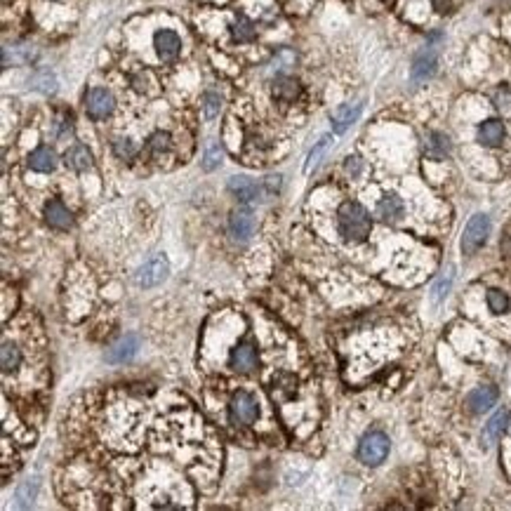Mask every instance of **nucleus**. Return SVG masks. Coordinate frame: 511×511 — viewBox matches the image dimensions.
<instances>
[{"mask_svg":"<svg viewBox=\"0 0 511 511\" xmlns=\"http://www.w3.org/2000/svg\"><path fill=\"white\" fill-rule=\"evenodd\" d=\"M504 135H507L504 123L497 118L483 120V123L479 125V142L483 146H499L504 142Z\"/></svg>","mask_w":511,"mask_h":511,"instance_id":"obj_15","label":"nucleus"},{"mask_svg":"<svg viewBox=\"0 0 511 511\" xmlns=\"http://www.w3.org/2000/svg\"><path fill=\"white\" fill-rule=\"evenodd\" d=\"M139 351V337L135 335H125L123 340L118 344H113L111 349L106 351V360L108 363H125V360H130L132 356Z\"/></svg>","mask_w":511,"mask_h":511,"instance_id":"obj_12","label":"nucleus"},{"mask_svg":"<svg viewBox=\"0 0 511 511\" xmlns=\"http://www.w3.org/2000/svg\"><path fill=\"white\" fill-rule=\"evenodd\" d=\"M450 285H452V269H447V273L441 276L438 283H436V288H434V302L443 300V297L447 295V290H450Z\"/></svg>","mask_w":511,"mask_h":511,"instance_id":"obj_31","label":"nucleus"},{"mask_svg":"<svg viewBox=\"0 0 511 511\" xmlns=\"http://www.w3.org/2000/svg\"><path fill=\"white\" fill-rule=\"evenodd\" d=\"M507 412L504 410H499L495 417H492L490 422L485 424V429H483V434H481V443H483L485 447H490L492 443H497V438L502 436V432L507 429Z\"/></svg>","mask_w":511,"mask_h":511,"instance_id":"obj_22","label":"nucleus"},{"mask_svg":"<svg viewBox=\"0 0 511 511\" xmlns=\"http://www.w3.org/2000/svg\"><path fill=\"white\" fill-rule=\"evenodd\" d=\"M488 233H490V220L485 215H474L469 220L467 229H464L462 236V252L464 255H474L485 245Z\"/></svg>","mask_w":511,"mask_h":511,"instance_id":"obj_4","label":"nucleus"},{"mask_svg":"<svg viewBox=\"0 0 511 511\" xmlns=\"http://www.w3.org/2000/svg\"><path fill=\"white\" fill-rule=\"evenodd\" d=\"M436 66H438V57L432 48L422 50L420 55L412 59V68H410V76H412V83H424V80H429L436 73Z\"/></svg>","mask_w":511,"mask_h":511,"instance_id":"obj_11","label":"nucleus"},{"mask_svg":"<svg viewBox=\"0 0 511 511\" xmlns=\"http://www.w3.org/2000/svg\"><path fill=\"white\" fill-rule=\"evenodd\" d=\"M21 363V349L17 347L15 342H3V349H0V365H3V372H15Z\"/></svg>","mask_w":511,"mask_h":511,"instance_id":"obj_23","label":"nucleus"},{"mask_svg":"<svg viewBox=\"0 0 511 511\" xmlns=\"http://www.w3.org/2000/svg\"><path fill=\"white\" fill-rule=\"evenodd\" d=\"M64 163H66V168H68V170H73V172H85V170H90L92 165H95V158H92V153H90V148H88V146L76 144V146H71V148H68V151L64 153Z\"/></svg>","mask_w":511,"mask_h":511,"instance_id":"obj_16","label":"nucleus"},{"mask_svg":"<svg viewBox=\"0 0 511 511\" xmlns=\"http://www.w3.org/2000/svg\"><path fill=\"white\" fill-rule=\"evenodd\" d=\"M260 415V407H257L255 396L248 392H238L233 394L231 403H229V417H231L233 424H240V427H248L257 420Z\"/></svg>","mask_w":511,"mask_h":511,"instance_id":"obj_5","label":"nucleus"},{"mask_svg":"<svg viewBox=\"0 0 511 511\" xmlns=\"http://www.w3.org/2000/svg\"><path fill=\"white\" fill-rule=\"evenodd\" d=\"M264 189H267L269 193H278V189H280V177H278V175H269L267 180H264Z\"/></svg>","mask_w":511,"mask_h":511,"instance_id":"obj_36","label":"nucleus"},{"mask_svg":"<svg viewBox=\"0 0 511 511\" xmlns=\"http://www.w3.org/2000/svg\"><path fill=\"white\" fill-rule=\"evenodd\" d=\"M33 88L43 90V92H55L57 90V83L52 78V73H43V76H36V80H33Z\"/></svg>","mask_w":511,"mask_h":511,"instance_id":"obj_33","label":"nucleus"},{"mask_svg":"<svg viewBox=\"0 0 511 511\" xmlns=\"http://www.w3.org/2000/svg\"><path fill=\"white\" fill-rule=\"evenodd\" d=\"M28 168L36 172H52L57 168V153L50 146H38L36 151L28 156Z\"/></svg>","mask_w":511,"mask_h":511,"instance_id":"obj_17","label":"nucleus"},{"mask_svg":"<svg viewBox=\"0 0 511 511\" xmlns=\"http://www.w3.org/2000/svg\"><path fill=\"white\" fill-rule=\"evenodd\" d=\"M403 212H405V205H403V200H401L398 196H384L380 203H377V215L382 217L384 222H389V224H394V222H398L401 217H403Z\"/></svg>","mask_w":511,"mask_h":511,"instance_id":"obj_19","label":"nucleus"},{"mask_svg":"<svg viewBox=\"0 0 511 511\" xmlns=\"http://www.w3.org/2000/svg\"><path fill=\"white\" fill-rule=\"evenodd\" d=\"M222 158H224L222 146L220 144H210L208 151H205V156H203V170H208V172L217 170L222 165Z\"/></svg>","mask_w":511,"mask_h":511,"instance_id":"obj_28","label":"nucleus"},{"mask_svg":"<svg viewBox=\"0 0 511 511\" xmlns=\"http://www.w3.org/2000/svg\"><path fill=\"white\" fill-rule=\"evenodd\" d=\"M507 432H509V434H511V415H509V417H507Z\"/></svg>","mask_w":511,"mask_h":511,"instance_id":"obj_38","label":"nucleus"},{"mask_svg":"<svg viewBox=\"0 0 511 511\" xmlns=\"http://www.w3.org/2000/svg\"><path fill=\"white\" fill-rule=\"evenodd\" d=\"M146 148L151 153L168 151V148H170V135H168V132H153V135L148 137V142H146Z\"/></svg>","mask_w":511,"mask_h":511,"instance_id":"obj_29","label":"nucleus"},{"mask_svg":"<svg viewBox=\"0 0 511 511\" xmlns=\"http://www.w3.org/2000/svg\"><path fill=\"white\" fill-rule=\"evenodd\" d=\"M229 191H231L240 203H255V200L260 198V186L245 175L231 177V180H229Z\"/></svg>","mask_w":511,"mask_h":511,"instance_id":"obj_13","label":"nucleus"},{"mask_svg":"<svg viewBox=\"0 0 511 511\" xmlns=\"http://www.w3.org/2000/svg\"><path fill=\"white\" fill-rule=\"evenodd\" d=\"M36 490H38V481H36V479L26 481V483L19 488V492H17V499H19V507H28V504L33 502V497H36Z\"/></svg>","mask_w":511,"mask_h":511,"instance_id":"obj_30","label":"nucleus"},{"mask_svg":"<svg viewBox=\"0 0 511 511\" xmlns=\"http://www.w3.org/2000/svg\"><path fill=\"white\" fill-rule=\"evenodd\" d=\"M220 111H222V97L217 95V92H205V97H203V113H205V118L212 120L215 116H220Z\"/></svg>","mask_w":511,"mask_h":511,"instance_id":"obj_25","label":"nucleus"},{"mask_svg":"<svg viewBox=\"0 0 511 511\" xmlns=\"http://www.w3.org/2000/svg\"><path fill=\"white\" fill-rule=\"evenodd\" d=\"M153 48H156V52L163 61H172L182 52V38L175 31H170V28H160L153 36Z\"/></svg>","mask_w":511,"mask_h":511,"instance_id":"obj_8","label":"nucleus"},{"mask_svg":"<svg viewBox=\"0 0 511 511\" xmlns=\"http://www.w3.org/2000/svg\"><path fill=\"white\" fill-rule=\"evenodd\" d=\"M424 153L434 160H441L450 153V139L443 132H429L427 139H424Z\"/></svg>","mask_w":511,"mask_h":511,"instance_id":"obj_18","label":"nucleus"},{"mask_svg":"<svg viewBox=\"0 0 511 511\" xmlns=\"http://www.w3.org/2000/svg\"><path fill=\"white\" fill-rule=\"evenodd\" d=\"M113 153L120 158V160H132L137 156V146L132 139H125V137H118L116 142H113Z\"/></svg>","mask_w":511,"mask_h":511,"instance_id":"obj_26","label":"nucleus"},{"mask_svg":"<svg viewBox=\"0 0 511 511\" xmlns=\"http://www.w3.org/2000/svg\"><path fill=\"white\" fill-rule=\"evenodd\" d=\"M509 104H511V92H509L507 88L497 90V92H495V106H497V108H507Z\"/></svg>","mask_w":511,"mask_h":511,"instance_id":"obj_35","label":"nucleus"},{"mask_svg":"<svg viewBox=\"0 0 511 511\" xmlns=\"http://www.w3.org/2000/svg\"><path fill=\"white\" fill-rule=\"evenodd\" d=\"M497 398H499L497 387H490V384H488V387L474 389V392L467 396V407L472 415H483V412H488L497 403Z\"/></svg>","mask_w":511,"mask_h":511,"instance_id":"obj_9","label":"nucleus"},{"mask_svg":"<svg viewBox=\"0 0 511 511\" xmlns=\"http://www.w3.org/2000/svg\"><path fill=\"white\" fill-rule=\"evenodd\" d=\"M488 307L492 314H504L509 309V297L502 290H488Z\"/></svg>","mask_w":511,"mask_h":511,"instance_id":"obj_27","label":"nucleus"},{"mask_svg":"<svg viewBox=\"0 0 511 511\" xmlns=\"http://www.w3.org/2000/svg\"><path fill=\"white\" fill-rule=\"evenodd\" d=\"M255 24L248 19V17L240 15L236 21H233L231 26V36L233 40H238V43H250V40H255Z\"/></svg>","mask_w":511,"mask_h":511,"instance_id":"obj_24","label":"nucleus"},{"mask_svg":"<svg viewBox=\"0 0 511 511\" xmlns=\"http://www.w3.org/2000/svg\"><path fill=\"white\" fill-rule=\"evenodd\" d=\"M382 3H389V0H382Z\"/></svg>","mask_w":511,"mask_h":511,"instance_id":"obj_39","label":"nucleus"},{"mask_svg":"<svg viewBox=\"0 0 511 511\" xmlns=\"http://www.w3.org/2000/svg\"><path fill=\"white\" fill-rule=\"evenodd\" d=\"M328 144H330V137H323V139L314 146V151L309 153V160H307V165H304V170H311V165L318 163V158L323 156V151L328 148Z\"/></svg>","mask_w":511,"mask_h":511,"instance_id":"obj_32","label":"nucleus"},{"mask_svg":"<svg viewBox=\"0 0 511 511\" xmlns=\"http://www.w3.org/2000/svg\"><path fill=\"white\" fill-rule=\"evenodd\" d=\"M168 273H170L168 257L156 255V257H151V260L144 262L139 269H137L135 283L139 285V288H156V285H160L165 278H168Z\"/></svg>","mask_w":511,"mask_h":511,"instance_id":"obj_3","label":"nucleus"},{"mask_svg":"<svg viewBox=\"0 0 511 511\" xmlns=\"http://www.w3.org/2000/svg\"><path fill=\"white\" fill-rule=\"evenodd\" d=\"M389 436L382 434V432H370L365 434L363 438H360L358 443V459L367 467H377V464H382L384 459L389 455Z\"/></svg>","mask_w":511,"mask_h":511,"instance_id":"obj_2","label":"nucleus"},{"mask_svg":"<svg viewBox=\"0 0 511 511\" xmlns=\"http://www.w3.org/2000/svg\"><path fill=\"white\" fill-rule=\"evenodd\" d=\"M257 231V220L248 208H238L229 217V236L233 238V243H248Z\"/></svg>","mask_w":511,"mask_h":511,"instance_id":"obj_6","label":"nucleus"},{"mask_svg":"<svg viewBox=\"0 0 511 511\" xmlns=\"http://www.w3.org/2000/svg\"><path fill=\"white\" fill-rule=\"evenodd\" d=\"M45 222L57 229V231H68L73 226V215L61 200L52 198L45 203Z\"/></svg>","mask_w":511,"mask_h":511,"instance_id":"obj_10","label":"nucleus"},{"mask_svg":"<svg viewBox=\"0 0 511 511\" xmlns=\"http://www.w3.org/2000/svg\"><path fill=\"white\" fill-rule=\"evenodd\" d=\"M229 363L236 372H252L257 367V349L252 344H240L231 351Z\"/></svg>","mask_w":511,"mask_h":511,"instance_id":"obj_14","label":"nucleus"},{"mask_svg":"<svg viewBox=\"0 0 511 511\" xmlns=\"http://www.w3.org/2000/svg\"><path fill=\"white\" fill-rule=\"evenodd\" d=\"M344 168H347V172L351 177H358L360 170H363V160H360L358 156H349L347 163H344Z\"/></svg>","mask_w":511,"mask_h":511,"instance_id":"obj_34","label":"nucleus"},{"mask_svg":"<svg viewBox=\"0 0 511 511\" xmlns=\"http://www.w3.org/2000/svg\"><path fill=\"white\" fill-rule=\"evenodd\" d=\"M300 90H302L300 83L290 76H278L273 80V88H271L273 97L280 102H295L297 97H300Z\"/></svg>","mask_w":511,"mask_h":511,"instance_id":"obj_21","label":"nucleus"},{"mask_svg":"<svg viewBox=\"0 0 511 511\" xmlns=\"http://www.w3.org/2000/svg\"><path fill=\"white\" fill-rule=\"evenodd\" d=\"M337 229H340V236L347 243H363L370 236L372 220L363 205L349 200L337 212Z\"/></svg>","mask_w":511,"mask_h":511,"instance_id":"obj_1","label":"nucleus"},{"mask_svg":"<svg viewBox=\"0 0 511 511\" xmlns=\"http://www.w3.org/2000/svg\"><path fill=\"white\" fill-rule=\"evenodd\" d=\"M360 111H363V104H344V106H340L335 116H332V130H335L337 135H342L349 125L356 123V118L360 116Z\"/></svg>","mask_w":511,"mask_h":511,"instance_id":"obj_20","label":"nucleus"},{"mask_svg":"<svg viewBox=\"0 0 511 511\" xmlns=\"http://www.w3.org/2000/svg\"><path fill=\"white\" fill-rule=\"evenodd\" d=\"M434 8L438 12H450V0H434Z\"/></svg>","mask_w":511,"mask_h":511,"instance_id":"obj_37","label":"nucleus"},{"mask_svg":"<svg viewBox=\"0 0 511 511\" xmlns=\"http://www.w3.org/2000/svg\"><path fill=\"white\" fill-rule=\"evenodd\" d=\"M116 108V99L106 88H92L85 97V111H88L90 118L95 120H104L113 113Z\"/></svg>","mask_w":511,"mask_h":511,"instance_id":"obj_7","label":"nucleus"}]
</instances>
